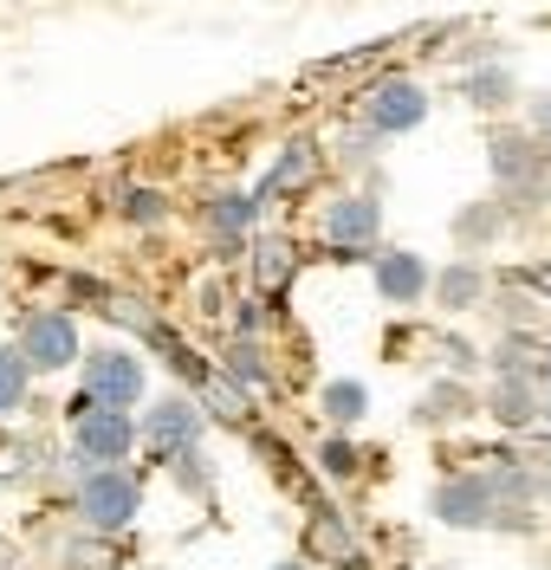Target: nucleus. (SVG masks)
I'll return each instance as SVG.
<instances>
[{"mask_svg":"<svg viewBox=\"0 0 551 570\" xmlns=\"http://www.w3.org/2000/svg\"><path fill=\"white\" fill-rule=\"evenodd\" d=\"M273 570H305V564H273Z\"/></svg>","mask_w":551,"mask_h":570,"instance_id":"25","label":"nucleus"},{"mask_svg":"<svg viewBox=\"0 0 551 570\" xmlns=\"http://www.w3.org/2000/svg\"><path fill=\"white\" fill-rule=\"evenodd\" d=\"M318 466H325L331 480H351V473H357V448H351V441H325V448H318Z\"/></svg>","mask_w":551,"mask_h":570,"instance_id":"20","label":"nucleus"},{"mask_svg":"<svg viewBox=\"0 0 551 570\" xmlns=\"http://www.w3.org/2000/svg\"><path fill=\"white\" fill-rule=\"evenodd\" d=\"M318 409H325L337 428H351V422H364V415H370V390H364V383H351V376H337V383H325Z\"/></svg>","mask_w":551,"mask_h":570,"instance_id":"15","label":"nucleus"},{"mask_svg":"<svg viewBox=\"0 0 551 570\" xmlns=\"http://www.w3.org/2000/svg\"><path fill=\"white\" fill-rule=\"evenodd\" d=\"M500 499H532L525 473H454L435 493V519L447 525H500Z\"/></svg>","mask_w":551,"mask_h":570,"instance_id":"1","label":"nucleus"},{"mask_svg":"<svg viewBox=\"0 0 551 570\" xmlns=\"http://www.w3.org/2000/svg\"><path fill=\"white\" fill-rule=\"evenodd\" d=\"M259 220V195H215L208 202V227H215L220 240H247Z\"/></svg>","mask_w":551,"mask_h":570,"instance_id":"13","label":"nucleus"},{"mask_svg":"<svg viewBox=\"0 0 551 570\" xmlns=\"http://www.w3.org/2000/svg\"><path fill=\"white\" fill-rule=\"evenodd\" d=\"M429 285L441 292V305H447V312H461V305L480 292V273H474V259H461V266H447V273H441V279H429Z\"/></svg>","mask_w":551,"mask_h":570,"instance_id":"18","label":"nucleus"},{"mask_svg":"<svg viewBox=\"0 0 551 570\" xmlns=\"http://www.w3.org/2000/svg\"><path fill=\"white\" fill-rule=\"evenodd\" d=\"M305 169H312V149L305 142H293L273 169H266V181H259V202H273V195H286V188H298L305 181Z\"/></svg>","mask_w":551,"mask_h":570,"instance_id":"16","label":"nucleus"},{"mask_svg":"<svg viewBox=\"0 0 551 570\" xmlns=\"http://www.w3.org/2000/svg\"><path fill=\"white\" fill-rule=\"evenodd\" d=\"M318 234H325L331 253H370L376 247V234H383V208L364 202V195H344V202H331L325 208Z\"/></svg>","mask_w":551,"mask_h":570,"instance_id":"7","label":"nucleus"},{"mask_svg":"<svg viewBox=\"0 0 551 570\" xmlns=\"http://www.w3.org/2000/svg\"><path fill=\"white\" fill-rule=\"evenodd\" d=\"M124 202H130L124 214H130V220H144V227H149V220H163V195H156V188H130Z\"/></svg>","mask_w":551,"mask_h":570,"instance_id":"23","label":"nucleus"},{"mask_svg":"<svg viewBox=\"0 0 551 570\" xmlns=\"http://www.w3.org/2000/svg\"><path fill=\"white\" fill-rule=\"evenodd\" d=\"M532 137L551 142V91H545V98H532Z\"/></svg>","mask_w":551,"mask_h":570,"instance_id":"24","label":"nucleus"},{"mask_svg":"<svg viewBox=\"0 0 551 570\" xmlns=\"http://www.w3.org/2000/svg\"><path fill=\"white\" fill-rule=\"evenodd\" d=\"M137 505H144V480L124 473V461L85 466V487H78V512H85V525H98V532H124V525L137 519Z\"/></svg>","mask_w":551,"mask_h":570,"instance_id":"2","label":"nucleus"},{"mask_svg":"<svg viewBox=\"0 0 551 570\" xmlns=\"http://www.w3.org/2000/svg\"><path fill=\"white\" fill-rule=\"evenodd\" d=\"M454 234H461V240H493V234H500V214H461V220H454Z\"/></svg>","mask_w":551,"mask_h":570,"instance_id":"22","label":"nucleus"},{"mask_svg":"<svg viewBox=\"0 0 551 570\" xmlns=\"http://www.w3.org/2000/svg\"><path fill=\"white\" fill-rule=\"evenodd\" d=\"M227 376H240L247 390H266V370H259V351H254V344H240V351L227 356Z\"/></svg>","mask_w":551,"mask_h":570,"instance_id":"21","label":"nucleus"},{"mask_svg":"<svg viewBox=\"0 0 551 570\" xmlns=\"http://www.w3.org/2000/svg\"><path fill=\"white\" fill-rule=\"evenodd\" d=\"M20 356H27V370H72L78 363L72 312H66V305H59V312H33L27 331H20Z\"/></svg>","mask_w":551,"mask_h":570,"instance_id":"6","label":"nucleus"},{"mask_svg":"<svg viewBox=\"0 0 551 570\" xmlns=\"http://www.w3.org/2000/svg\"><path fill=\"white\" fill-rule=\"evenodd\" d=\"M493 415H500V422H513V428H532V422H539V395L525 390V376H519V370H500Z\"/></svg>","mask_w":551,"mask_h":570,"instance_id":"14","label":"nucleus"},{"mask_svg":"<svg viewBox=\"0 0 551 570\" xmlns=\"http://www.w3.org/2000/svg\"><path fill=\"white\" fill-rule=\"evenodd\" d=\"M254 273H259V285H266V292H279V285L293 279V253L279 247V240H266V247L254 253Z\"/></svg>","mask_w":551,"mask_h":570,"instance_id":"19","label":"nucleus"},{"mask_svg":"<svg viewBox=\"0 0 551 570\" xmlns=\"http://www.w3.org/2000/svg\"><path fill=\"white\" fill-rule=\"evenodd\" d=\"M72 441H78V461L85 466H110L137 448V422L124 409H110V402H91V409L72 415Z\"/></svg>","mask_w":551,"mask_h":570,"instance_id":"4","label":"nucleus"},{"mask_svg":"<svg viewBox=\"0 0 551 570\" xmlns=\"http://www.w3.org/2000/svg\"><path fill=\"white\" fill-rule=\"evenodd\" d=\"M422 117H429L422 78L390 71V78H376V85L364 91V124L376 130V137H409V130H422Z\"/></svg>","mask_w":551,"mask_h":570,"instance_id":"3","label":"nucleus"},{"mask_svg":"<svg viewBox=\"0 0 551 570\" xmlns=\"http://www.w3.org/2000/svg\"><path fill=\"white\" fill-rule=\"evenodd\" d=\"M461 98L474 110H506L519 98V78L513 66H500V59H486V66H474L468 78H461Z\"/></svg>","mask_w":551,"mask_h":570,"instance_id":"11","label":"nucleus"},{"mask_svg":"<svg viewBox=\"0 0 551 570\" xmlns=\"http://www.w3.org/2000/svg\"><path fill=\"white\" fill-rule=\"evenodd\" d=\"M429 279H435V273H429L415 253H383V259H376V292H383L390 305H415V298L429 292Z\"/></svg>","mask_w":551,"mask_h":570,"instance_id":"10","label":"nucleus"},{"mask_svg":"<svg viewBox=\"0 0 551 570\" xmlns=\"http://www.w3.org/2000/svg\"><path fill=\"white\" fill-rule=\"evenodd\" d=\"M500 370H519L525 376V390L539 395V415L551 422V344H532V337L525 344H506V363Z\"/></svg>","mask_w":551,"mask_h":570,"instance_id":"12","label":"nucleus"},{"mask_svg":"<svg viewBox=\"0 0 551 570\" xmlns=\"http://www.w3.org/2000/svg\"><path fill=\"white\" fill-rule=\"evenodd\" d=\"M85 395L110 402V409H130L144 395V363L130 351H91L85 356Z\"/></svg>","mask_w":551,"mask_h":570,"instance_id":"8","label":"nucleus"},{"mask_svg":"<svg viewBox=\"0 0 551 570\" xmlns=\"http://www.w3.org/2000/svg\"><path fill=\"white\" fill-rule=\"evenodd\" d=\"M201 422H208V415H201L188 395H163V402L144 415L137 441H149V454H156V461H176V454H188V448L201 441Z\"/></svg>","mask_w":551,"mask_h":570,"instance_id":"5","label":"nucleus"},{"mask_svg":"<svg viewBox=\"0 0 551 570\" xmlns=\"http://www.w3.org/2000/svg\"><path fill=\"white\" fill-rule=\"evenodd\" d=\"M493 176L506 188H539L545 181V142L525 130H493Z\"/></svg>","mask_w":551,"mask_h":570,"instance_id":"9","label":"nucleus"},{"mask_svg":"<svg viewBox=\"0 0 551 570\" xmlns=\"http://www.w3.org/2000/svg\"><path fill=\"white\" fill-rule=\"evenodd\" d=\"M27 356H20V344H0V415H13L20 402H27Z\"/></svg>","mask_w":551,"mask_h":570,"instance_id":"17","label":"nucleus"}]
</instances>
